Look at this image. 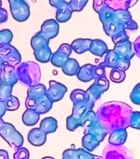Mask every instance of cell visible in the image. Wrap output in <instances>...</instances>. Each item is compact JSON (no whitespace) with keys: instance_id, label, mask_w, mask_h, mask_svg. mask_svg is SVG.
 I'll return each mask as SVG.
<instances>
[{"instance_id":"cell-4","label":"cell","mask_w":140,"mask_h":159,"mask_svg":"<svg viewBox=\"0 0 140 159\" xmlns=\"http://www.w3.org/2000/svg\"><path fill=\"white\" fill-rule=\"evenodd\" d=\"M82 127H83L84 134H92L100 143L103 141L107 135V133L100 124L96 118V113L93 110L88 111L83 117L82 121Z\"/></svg>"},{"instance_id":"cell-31","label":"cell","mask_w":140,"mask_h":159,"mask_svg":"<svg viewBox=\"0 0 140 159\" xmlns=\"http://www.w3.org/2000/svg\"><path fill=\"white\" fill-rule=\"evenodd\" d=\"M132 17H131L130 12L128 10L125 9H118L116 10L115 12V17H114L113 22L121 23L125 27L128 22L132 21Z\"/></svg>"},{"instance_id":"cell-42","label":"cell","mask_w":140,"mask_h":159,"mask_svg":"<svg viewBox=\"0 0 140 159\" xmlns=\"http://www.w3.org/2000/svg\"><path fill=\"white\" fill-rule=\"evenodd\" d=\"M131 128L140 130V112L133 111L131 115L130 126Z\"/></svg>"},{"instance_id":"cell-14","label":"cell","mask_w":140,"mask_h":159,"mask_svg":"<svg viewBox=\"0 0 140 159\" xmlns=\"http://www.w3.org/2000/svg\"><path fill=\"white\" fill-rule=\"evenodd\" d=\"M17 77L14 66L4 65L0 70V84L14 86L17 84Z\"/></svg>"},{"instance_id":"cell-50","label":"cell","mask_w":140,"mask_h":159,"mask_svg":"<svg viewBox=\"0 0 140 159\" xmlns=\"http://www.w3.org/2000/svg\"><path fill=\"white\" fill-rule=\"evenodd\" d=\"M6 112H7V109H6V107H5L4 102L0 101V118H2Z\"/></svg>"},{"instance_id":"cell-32","label":"cell","mask_w":140,"mask_h":159,"mask_svg":"<svg viewBox=\"0 0 140 159\" xmlns=\"http://www.w3.org/2000/svg\"><path fill=\"white\" fill-rule=\"evenodd\" d=\"M46 87L43 84H38L33 86L29 87L27 90V97L34 98V99H38L40 97L43 96L46 94Z\"/></svg>"},{"instance_id":"cell-37","label":"cell","mask_w":140,"mask_h":159,"mask_svg":"<svg viewBox=\"0 0 140 159\" xmlns=\"http://www.w3.org/2000/svg\"><path fill=\"white\" fill-rule=\"evenodd\" d=\"M13 38V34L9 29L0 30V46L10 44Z\"/></svg>"},{"instance_id":"cell-45","label":"cell","mask_w":140,"mask_h":159,"mask_svg":"<svg viewBox=\"0 0 140 159\" xmlns=\"http://www.w3.org/2000/svg\"><path fill=\"white\" fill-rule=\"evenodd\" d=\"M111 39H112V42H114V44L118 45L120 43H122V42L129 40V37L128 35L126 34V32H123L117 35V36H116V37H112Z\"/></svg>"},{"instance_id":"cell-49","label":"cell","mask_w":140,"mask_h":159,"mask_svg":"<svg viewBox=\"0 0 140 159\" xmlns=\"http://www.w3.org/2000/svg\"><path fill=\"white\" fill-rule=\"evenodd\" d=\"M7 18H8V14H7V10L4 8H0V23L7 22Z\"/></svg>"},{"instance_id":"cell-19","label":"cell","mask_w":140,"mask_h":159,"mask_svg":"<svg viewBox=\"0 0 140 159\" xmlns=\"http://www.w3.org/2000/svg\"><path fill=\"white\" fill-rule=\"evenodd\" d=\"M52 106H53V102L45 94L36 99L35 110L39 114H45L52 109Z\"/></svg>"},{"instance_id":"cell-20","label":"cell","mask_w":140,"mask_h":159,"mask_svg":"<svg viewBox=\"0 0 140 159\" xmlns=\"http://www.w3.org/2000/svg\"><path fill=\"white\" fill-rule=\"evenodd\" d=\"M108 51V47L104 41L100 39L91 40L89 52L96 57H102Z\"/></svg>"},{"instance_id":"cell-6","label":"cell","mask_w":140,"mask_h":159,"mask_svg":"<svg viewBox=\"0 0 140 159\" xmlns=\"http://www.w3.org/2000/svg\"><path fill=\"white\" fill-rule=\"evenodd\" d=\"M102 159H133L132 153L126 147L114 146L108 144L103 149L102 152Z\"/></svg>"},{"instance_id":"cell-26","label":"cell","mask_w":140,"mask_h":159,"mask_svg":"<svg viewBox=\"0 0 140 159\" xmlns=\"http://www.w3.org/2000/svg\"><path fill=\"white\" fill-rule=\"evenodd\" d=\"M79 68H80L79 63L77 60L74 58H69L61 67L62 71L69 76L76 75L77 73L78 72Z\"/></svg>"},{"instance_id":"cell-43","label":"cell","mask_w":140,"mask_h":159,"mask_svg":"<svg viewBox=\"0 0 140 159\" xmlns=\"http://www.w3.org/2000/svg\"><path fill=\"white\" fill-rule=\"evenodd\" d=\"M62 157L63 159H78V149L69 148L64 150Z\"/></svg>"},{"instance_id":"cell-24","label":"cell","mask_w":140,"mask_h":159,"mask_svg":"<svg viewBox=\"0 0 140 159\" xmlns=\"http://www.w3.org/2000/svg\"><path fill=\"white\" fill-rule=\"evenodd\" d=\"M58 128V122L53 117H47L40 121V129L44 132L45 134H52L57 130Z\"/></svg>"},{"instance_id":"cell-8","label":"cell","mask_w":140,"mask_h":159,"mask_svg":"<svg viewBox=\"0 0 140 159\" xmlns=\"http://www.w3.org/2000/svg\"><path fill=\"white\" fill-rule=\"evenodd\" d=\"M105 55H106L105 60L101 64L104 68L106 67L111 68V69L117 68V69L125 71L130 66V61L121 59L118 55L114 52V50H108Z\"/></svg>"},{"instance_id":"cell-39","label":"cell","mask_w":140,"mask_h":159,"mask_svg":"<svg viewBox=\"0 0 140 159\" xmlns=\"http://www.w3.org/2000/svg\"><path fill=\"white\" fill-rule=\"evenodd\" d=\"M130 100L132 103L137 105H140V83L134 87L130 93Z\"/></svg>"},{"instance_id":"cell-30","label":"cell","mask_w":140,"mask_h":159,"mask_svg":"<svg viewBox=\"0 0 140 159\" xmlns=\"http://www.w3.org/2000/svg\"><path fill=\"white\" fill-rule=\"evenodd\" d=\"M51 56L52 52L49 46L36 50V51H34L35 58L41 63H47V62L50 61Z\"/></svg>"},{"instance_id":"cell-34","label":"cell","mask_w":140,"mask_h":159,"mask_svg":"<svg viewBox=\"0 0 140 159\" xmlns=\"http://www.w3.org/2000/svg\"><path fill=\"white\" fill-rule=\"evenodd\" d=\"M125 77L126 75L125 70L117 69V68L111 69V71L110 73V79L112 82L119 84V83L123 82L125 80Z\"/></svg>"},{"instance_id":"cell-41","label":"cell","mask_w":140,"mask_h":159,"mask_svg":"<svg viewBox=\"0 0 140 159\" xmlns=\"http://www.w3.org/2000/svg\"><path fill=\"white\" fill-rule=\"evenodd\" d=\"M30 152L26 148H19L16 149L13 154V159H29Z\"/></svg>"},{"instance_id":"cell-27","label":"cell","mask_w":140,"mask_h":159,"mask_svg":"<svg viewBox=\"0 0 140 159\" xmlns=\"http://www.w3.org/2000/svg\"><path fill=\"white\" fill-rule=\"evenodd\" d=\"M22 122L27 126H34L38 123L40 114L35 109H27L22 114Z\"/></svg>"},{"instance_id":"cell-1","label":"cell","mask_w":140,"mask_h":159,"mask_svg":"<svg viewBox=\"0 0 140 159\" xmlns=\"http://www.w3.org/2000/svg\"><path fill=\"white\" fill-rule=\"evenodd\" d=\"M133 109L121 101L104 103L96 111V118L106 132L111 134L119 129H126L130 126Z\"/></svg>"},{"instance_id":"cell-15","label":"cell","mask_w":140,"mask_h":159,"mask_svg":"<svg viewBox=\"0 0 140 159\" xmlns=\"http://www.w3.org/2000/svg\"><path fill=\"white\" fill-rule=\"evenodd\" d=\"M59 32V22L56 20L48 19L45 21L40 28V32L47 40H51L57 37Z\"/></svg>"},{"instance_id":"cell-46","label":"cell","mask_w":140,"mask_h":159,"mask_svg":"<svg viewBox=\"0 0 140 159\" xmlns=\"http://www.w3.org/2000/svg\"><path fill=\"white\" fill-rule=\"evenodd\" d=\"M107 0H93V8L97 13L106 4Z\"/></svg>"},{"instance_id":"cell-38","label":"cell","mask_w":140,"mask_h":159,"mask_svg":"<svg viewBox=\"0 0 140 159\" xmlns=\"http://www.w3.org/2000/svg\"><path fill=\"white\" fill-rule=\"evenodd\" d=\"M13 86L0 84V101H4L7 97L12 95Z\"/></svg>"},{"instance_id":"cell-12","label":"cell","mask_w":140,"mask_h":159,"mask_svg":"<svg viewBox=\"0 0 140 159\" xmlns=\"http://www.w3.org/2000/svg\"><path fill=\"white\" fill-rule=\"evenodd\" d=\"M67 87L64 84L55 80L49 81V89L46 90V95L53 103L61 100L67 93Z\"/></svg>"},{"instance_id":"cell-44","label":"cell","mask_w":140,"mask_h":159,"mask_svg":"<svg viewBox=\"0 0 140 159\" xmlns=\"http://www.w3.org/2000/svg\"><path fill=\"white\" fill-rule=\"evenodd\" d=\"M93 75H94V80L98 79V78L106 77L105 68H104L101 64L98 65V66H94Z\"/></svg>"},{"instance_id":"cell-10","label":"cell","mask_w":140,"mask_h":159,"mask_svg":"<svg viewBox=\"0 0 140 159\" xmlns=\"http://www.w3.org/2000/svg\"><path fill=\"white\" fill-rule=\"evenodd\" d=\"M9 6L12 17L17 22H25L30 17L29 5L25 0H19Z\"/></svg>"},{"instance_id":"cell-18","label":"cell","mask_w":140,"mask_h":159,"mask_svg":"<svg viewBox=\"0 0 140 159\" xmlns=\"http://www.w3.org/2000/svg\"><path fill=\"white\" fill-rule=\"evenodd\" d=\"M128 138V133L126 129H119L110 134L109 137V144L114 146H121L125 143L126 139Z\"/></svg>"},{"instance_id":"cell-9","label":"cell","mask_w":140,"mask_h":159,"mask_svg":"<svg viewBox=\"0 0 140 159\" xmlns=\"http://www.w3.org/2000/svg\"><path fill=\"white\" fill-rule=\"evenodd\" d=\"M109 86H110V83L106 77L98 78V79H95L93 84L87 89L86 92L89 99L95 103L96 100L100 99V97L102 95L104 92L108 90Z\"/></svg>"},{"instance_id":"cell-2","label":"cell","mask_w":140,"mask_h":159,"mask_svg":"<svg viewBox=\"0 0 140 159\" xmlns=\"http://www.w3.org/2000/svg\"><path fill=\"white\" fill-rule=\"evenodd\" d=\"M17 80L27 86L40 84L41 71L39 65L34 61L20 62L15 68Z\"/></svg>"},{"instance_id":"cell-3","label":"cell","mask_w":140,"mask_h":159,"mask_svg":"<svg viewBox=\"0 0 140 159\" xmlns=\"http://www.w3.org/2000/svg\"><path fill=\"white\" fill-rule=\"evenodd\" d=\"M95 103L90 99L74 104L73 113L66 119V127L69 131H74L78 127H82V121L83 117L90 110H92Z\"/></svg>"},{"instance_id":"cell-25","label":"cell","mask_w":140,"mask_h":159,"mask_svg":"<svg viewBox=\"0 0 140 159\" xmlns=\"http://www.w3.org/2000/svg\"><path fill=\"white\" fill-rule=\"evenodd\" d=\"M104 32H106V34L111 38L116 37L121 32H125V29L122 24L118 23L116 22H111L106 24H103Z\"/></svg>"},{"instance_id":"cell-29","label":"cell","mask_w":140,"mask_h":159,"mask_svg":"<svg viewBox=\"0 0 140 159\" xmlns=\"http://www.w3.org/2000/svg\"><path fill=\"white\" fill-rule=\"evenodd\" d=\"M31 46H32V49L34 51H36V50L49 46V40H47L42 35L41 32H39L32 37V40H31Z\"/></svg>"},{"instance_id":"cell-48","label":"cell","mask_w":140,"mask_h":159,"mask_svg":"<svg viewBox=\"0 0 140 159\" xmlns=\"http://www.w3.org/2000/svg\"><path fill=\"white\" fill-rule=\"evenodd\" d=\"M36 103V99L31 98V97H27V99H26V106H27V109H35Z\"/></svg>"},{"instance_id":"cell-40","label":"cell","mask_w":140,"mask_h":159,"mask_svg":"<svg viewBox=\"0 0 140 159\" xmlns=\"http://www.w3.org/2000/svg\"><path fill=\"white\" fill-rule=\"evenodd\" d=\"M100 156H96L83 148H78V159H99Z\"/></svg>"},{"instance_id":"cell-21","label":"cell","mask_w":140,"mask_h":159,"mask_svg":"<svg viewBox=\"0 0 140 159\" xmlns=\"http://www.w3.org/2000/svg\"><path fill=\"white\" fill-rule=\"evenodd\" d=\"M94 66L91 64H85L79 68L78 72L77 73V77L80 81L89 82L94 80Z\"/></svg>"},{"instance_id":"cell-5","label":"cell","mask_w":140,"mask_h":159,"mask_svg":"<svg viewBox=\"0 0 140 159\" xmlns=\"http://www.w3.org/2000/svg\"><path fill=\"white\" fill-rule=\"evenodd\" d=\"M0 136L7 142L11 148L14 149L22 148L24 143V139L21 133L9 123H4V125L0 129Z\"/></svg>"},{"instance_id":"cell-56","label":"cell","mask_w":140,"mask_h":159,"mask_svg":"<svg viewBox=\"0 0 140 159\" xmlns=\"http://www.w3.org/2000/svg\"><path fill=\"white\" fill-rule=\"evenodd\" d=\"M1 7H2V1L0 0V8H1Z\"/></svg>"},{"instance_id":"cell-13","label":"cell","mask_w":140,"mask_h":159,"mask_svg":"<svg viewBox=\"0 0 140 159\" xmlns=\"http://www.w3.org/2000/svg\"><path fill=\"white\" fill-rule=\"evenodd\" d=\"M113 50L114 52L120 57V58L124 61H130V60L134 56L133 43L129 40H127L125 42L120 43L118 45H115Z\"/></svg>"},{"instance_id":"cell-55","label":"cell","mask_w":140,"mask_h":159,"mask_svg":"<svg viewBox=\"0 0 140 159\" xmlns=\"http://www.w3.org/2000/svg\"><path fill=\"white\" fill-rule=\"evenodd\" d=\"M42 159H54V157H43Z\"/></svg>"},{"instance_id":"cell-16","label":"cell","mask_w":140,"mask_h":159,"mask_svg":"<svg viewBox=\"0 0 140 159\" xmlns=\"http://www.w3.org/2000/svg\"><path fill=\"white\" fill-rule=\"evenodd\" d=\"M47 134H45L40 128H35L28 133L27 140L30 143L36 147H40L45 143Z\"/></svg>"},{"instance_id":"cell-51","label":"cell","mask_w":140,"mask_h":159,"mask_svg":"<svg viewBox=\"0 0 140 159\" xmlns=\"http://www.w3.org/2000/svg\"><path fill=\"white\" fill-rule=\"evenodd\" d=\"M0 159H9L8 153L6 150L0 149Z\"/></svg>"},{"instance_id":"cell-52","label":"cell","mask_w":140,"mask_h":159,"mask_svg":"<svg viewBox=\"0 0 140 159\" xmlns=\"http://www.w3.org/2000/svg\"><path fill=\"white\" fill-rule=\"evenodd\" d=\"M4 62H3V61H2V59L0 57V70H1V69H2V67H3V66H4Z\"/></svg>"},{"instance_id":"cell-36","label":"cell","mask_w":140,"mask_h":159,"mask_svg":"<svg viewBox=\"0 0 140 159\" xmlns=\"http://www.w3.org/2000/svg\"><path fill=\"white\" fill-rule=\"evenodd\" d=\"M87 2L88 0H69V4L73 12H80L85 7Z\"/></svg>"},{"instance_id":"cell-23","label":"cell","mask_w":140,"mask_h":159,"mask_svg":"<svg viewBox=\"0 0 140 159\" xmlns=\"http://www.w3.org/2000/svg\"><path fill=\"white\" fill-rule=\"evenodd\" d=\"M99 145H100V142L92 134H84L83 139H82V146H83V148L87 150V151L90 152H93Z\"/></svg>"},{"instance_id":"cell-47","label":"cell","mask_w":140,"mask_h":159,"mask_svg":"<svg viewBox=\"0 0 140 159\" xmlns=\"http://www.w3.org/2000/svg\"><path fill=\"white\" fill-rule=\"evenodd\" d=\"M133 48L134 55H136L140 59V36L133 43Z\"/></svg>"},{"instance_id":"cell-35","label":"cell","mask_w":140,"mask_h":159,"mask_svg":"<svg viewBox=\"0 0 140 159\" xmlns=\"http://www.w3.org/2000/svg\"><path fill=\"white\" fill-rule=\"evenodd\" d=\"M3 102H4L7 111H15V110L19 109V99H17V97L13 96V95H10L9 97H7Z\"/></svg>"},{"instance_id":"cell-33","label":"cell","mask_w":140,"mask_h":159,"mask_svg":"<svg viewBox=\"0 0 140 159\" xmlns=\"http://www.w3.org/2000/svg\"><path fill=\"white\" fill-rule=\"evenodd\" d=\"M87 99H89L88 95L87 94L86 90L81 89H74L70 94V99L73 102V104H75L77 103L82 102Z\"/></svg>"},{"instance_id":"cell-22","label":"cell","mask_w":140,"mask_h":159,"mask_svg":"<svg viewBox=\"0 0 140 159\" xmlns=\"http://www.w3.org/2000/svg\"><path fill=\"white\" fill-rule=\"evenodd\" d=\"M91 39H87V38H78L74 40L72 42L71 46L72 50L78 54H83L85 52H88L90 49Z\"/></svg>"},{"instance_id":"cell-17","label":"cell","mask_w":140,"mask_h":159,"mask_svg":"<svg viewBox=\"0 0 140 159\" xmlns=\"http://www.w3.org/2000/svg\"><path fill=\"white\" fill-rule=\"evenodd\" d=\"M56 9V17H55L56 19L55 20L58 22H60V23L66 22L71 18L73 11L69 7V2L64 1L61 2L60 4L57 6Z\"/></svg>"},{"instance_id":"cell-28","label":"cell","mask_w":140,"mask_h":159,"mask_svg":"<svg viewBox=\"0 0 140 159\" xmlns=\"http://www.w3.org/2000/svg\"><path fill=\"white\" fill-rule=\"evenodd\" d=\"M115 12L116 10H114L106 3L98 12L99 18L102 22V24H106L109 22H113L114 17H115Z\"/></svg>"},{"instance_id":"cell-54","label":"cell","mask_w":140,"mask_h":159,"mask_svg":"<svg viewBox=\"0 0 140 159\" xmlns=\"http://www.w3.org/2000/svg\"><path fill=\"white\" fill-rule=\"evenodd\" d=\"M17 1H19V0H8V2H9V4H11V3H13L15 2H17Z\"/></svg>"},{"instance_id":"cell-11","label":"cell","mask_w":140,"mask_h":159,"mask_svg":"<svg viewBox=\"0 0 140 159\" xmlns=\"http://www.w3.org/2000/svg\"><path fill=\"white\" fill-rule=\"evenodd\" d=\"M72 52L71 46L67 43L62 44L54 53H52L50 62L55 67L61 68L63 65L69 59Z\"/></svg>"},{"instance_id":"cell-7","label":"cell","mask_w":140,"mask_h":159,"mask_svg":"<svg viewBox=\"0 0 140 159\" xmlns=\"http://www.w3.org/2000/svg\"><path fill=\"white\" fill-rule=\"evenodd\" d=\"M0 57L5 65H9L12 66H17L22 60L19 52L11 44L0 46Z\"/></svg>"},{"instance_id":"cell-53","label":"cell","mask_w":140,"mask_h":159,"mask_svg":"<svg viewBox=\"0 0 140 159\" xmlns=\"http://www.w3.org/2000/svg\"><path fill=\"white\" fill-rule=\"evenodd\" d=\"M4 123H5V122L3 121V119H2V118H0V129H2V126L4 125Z\"/></svg>"}]
</instances>
